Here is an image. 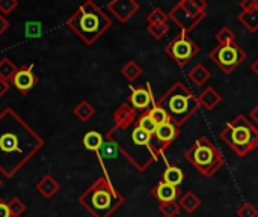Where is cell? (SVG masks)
<instances>
[{
    "label": "cell",
    "mask_w": 258,
    "mask_h": 217,
    "mask_svg": "<svg viewBox=\"0 0 258 217\" xmlns=\"http://www.w3.org/2000/svg\"><path fill=\"white\" fill-rule=\"evenodd\" d=\"M148 32L154 39H162L163 36L168 35L169 26L168 24H151V26H148Z\"/></svg>",
    "instance_id": "f546056e"
},
{
    "label": "cell",
    "mask_w": 258,
    "mask_h": 217,
    "mask_svg": "<svg viewBox=\"0 0 258 217\" xmlns=\"http://www.w3.org/2000/svg\"><path fill=\"white\" fill-rule=\"evenodd\" d=\"M209 57L225 73L231 74L234 69H237L243 60H246L248 54L239 44H230V45H218L209 53Z\"/></svg>",
    "instance_id": "30bf717a"
},
{
    "label": "cell",
    "mask_w": 258,
    "mask_h": 217,
    "mask_svg": "<svg viewBox=\"0 0 258 217\" xmlns=\"http://www.w3.org/2000/svg\"><path fill=\"white\" fill-rule=\"evenodd\" d=\"M68 23L88 44L97 41L112 24L110 18L92 2L85 3Z\"/></svg>",
    "instance_id": "8992f818"
},
{
    "label": "cell",
    "mask_w": 258,
    "mask_h": 217,
    "mask_svg": "<svg viewBox=\"0 0 258 217\" xmlns=\"http://www.w3.org/2000/svg\"><path fill=\"white\" fill-rule=\"evenodd\" d=\"M115 121L116 127L119 128H128L136 124L138 121V112L132 107V104H122L116 112H115Z\"/></svg>",
    "instance_id": "9a60e30c"
},
{
    "label": "cell",
    "mask_w": 258,
    "mask_h": 217,
    "mask_svg": "<svg viewBox=\"0 0 258 217\" xmlns=\"http://www.w3.org/2000/svg\"><path fill=\"white\" fill-rule=\"evenodd\" d=\"M215 38L218 41V45H230L236 42V35L230 27H222L221 30H218Z\"/></svg>",
    "instance_id": "cb8c5ba5"
},
{
    "label": "cell",
    "mask_w": 258,
    "mask_h": 217,
    "mask_svg": "<svg viewBox=\"0 0 258 217\" xmlns=\"http://www.w3.org/2000/svg\"><path fill=\"white\" fill-rule=\"evenodd\" d=\"M237 217H258V208L255 205H252L251 202H245L243 205H240L236 211Z\"/></svg>",
    "instance_id": "4dcf8cb0"
},
{
    "label": "cell",
    "mask_w": 258,
    "mask_h": 217,
    "mask_svg": "<svg viewBox=\"0 0 258 217\" xmlns=\"http://www.w3.org/2000/svg\"><path fill=\"white\" fill-rule=\"evenodd\" d=\"M249 119L254 125H258V104L249 112Z\"/></svg>",
    "instance_id": "1f68e13d"
},
{
    "label": "cell",
    "mask_w": 258,
    "mask_h": 217,
    "mask_svg": "<svg viewBox=\"0 0 258 217\" xmlns=\"http://www.w3.org/2000/svg\"><path fill=\"white\" fill-rule=\"evenodd\" d=\"M168 14L162 9V8H154L148 15H147V21H148V26L151 24H168Z\"/></svg>",
    "instance_id": "603a6c76"
},
{
    "label": "cell",
    "mask_w": 258,
    "mask_h": 217,
    "mask_svg": "<svg viewBox=\"0 0 258 217\" xmlns=\"http://www.w3.org/2000/svg\"><path fill=\"white\" fill-rule=\"evenodd\" d=\"M187 77H189V80H190L194 85L203 86V85H206V83L212 79V73L206 68V65H203V63H195V65L190 68Z\"/></svg>",
    "instance_id": "d6986e66"
},
{
    "label": "cell",
    "mask_w": 258,
    "mask_h": 217,
    "mask_svg": "<svg viewBox=\"0 0 258 217\" xmlns=\"http://www.w3.org/2000/svg\"><path fill=\"white\" fill-rule=\"evenodd\" d=\"M154 137L168 150L174 143V140L178 137V127H175L172 122H166V124L157 125Z\"/></svg>",
    "instance_id": "2e32d148"
},
{
    "label": "cell",
    "mask_w": 258,
    "mask_h": 217,
    "mask_svg": "<svg viewBox=\"0 0 258 217\" xmlns=\"http://www.w3.org/2000/svg\"><path fill=\"white\" fill-rule=\"evenodd\" d=\"M156 106L162 107L168 113L169 121L178 128L184 125L200 109L198 97H195L183 82H175L156 100Z\"/></svg>",
    "instance_id": "3957f363"
},
{
    "label": "cell",
    "mask_w": 258,
    "mask_h": 217,
    "mask_svg": "<svg viewBox=\"0 0 258 217\" xmlns=\"http://www.w3.org/2000/svg\"><path fill=\"white\" fill-rule=\"evenodd\" d=\"M130 104L136 112H142V113L150 110L156 104V101L153 100V92H151V88L148 83H147V86H139V88L132 89Z\"/></svg>",
    "instance_id": "8fae6325"
},
{
    "label": "cell",
    "mask_w": 258,
    "mask_h": 217,
    "mask_svg": "<svg viewBox=\"0 0 258 217\" xmlns=\"http://www.w3.org/2000/svg\"><path fill=\"white\" fill-rule=\"evenodd\" d=\"M198 103H200V107H203L206 110H213V109H216L222 103V97H221V94L215 88L207 86L198 95Z\"/></svg>",
    "instance_id": "e0dca14e"
},
{
    "label": "cell",
    "mask_w": 258,
    "mask_h": 217,
    "mask_svg": "<svg viewBox=\"0 0 258 217\" xmlns=\"http://www.w3.org/2000/svg\"><path fill=\"white\" fill-rule=\"evenodd\" d=\"M219 139L234 154L246 157L258 148V128L245 115H237L225 125Z\"/></svg>",
    "instance_id": "277c9868"
},
{
    "label": "cell",
    "mask_w": 258,
    "mask_h": 217,
    "mask_svg": "<svg viewBox=\"0 0 258 217\" xmlns=\"http://www.w3.org/2000/svg\"><path fill=\"white\" fill-rule=\"evenodd\" d=\"M116 133L121 134L119 139H115L113 142L118 145L119 151L127 157V160L139 171H147L151 165L156 163L157 157L150 148V140L153 134L142 130L138 124L132 125V130L128 128H119L115 127Z\"/></svg>",
    "instance_id": "7a4b0ae2"
},
{
    "label": "cell",
    "mask_w": 258,
    "mask_h": 217,
    "mask_svg": "<svg viewBox=\"0 0 258 217\" xmlns=\"http://www.w3.org/2000/svg\"><path fill=\"white\" fill-rule=\"evenodd\" d=\"M251 71H252L255 76H258V57L251 63Z\"/></svg>",
    "instance_id": "836d02e7"
},
{
    "label": "cell",
    "mask_w": 258,
    "mask_h": 217,
    "mask_svg": "<svg viewBox=\"0 0 258 217\" xmlns=\"http://www.w3.org/2000/svg\"><path fill=\"white\" fill-rule=\"evenodd\" d=\"M147 113L150 115V118H151L157 125H162V124L171 122V121H169L168 113H166L162 107H159V106H156V104H154L150 110H147Z\"/></svg>",
    "instance_id": "d4e9b609"
},
{
    "label": "cell",
    "mask_w": 258,
    "mask_h": 217,
    "mask_svg": "<svg viewBox=\"0 0 258 217\" xmlns=\"http://www.w3.org/2000/svg\"><path fill=\"white\" fill-rule=\"evenodd\" d=\"M165 53L178 66H186L200 53V45L195 44V41L189 36V33L180 32L177 36H174V39H171L166 44Z\"/></svg>",
    "instance_id": "9c48e42d"
},
{
    "label": "cell",
    "mask_w": 258,
    "mask_h": 217,
    "mask_svg": "<svg viewBox=\"0 0 258 217\" xmlns=\"http://www.w3.org/2000/svg\"><path fill=\"white\" fill-rule=\"evenodd\" d=\"M121 23L128 21L138 11H139V5L133 0H121V2H113L107 6Z\"/></svg>",
    "instance_id": "5bb4252c"
},
{
    "label": "cell",
    "mask_w": 258,
    "mask_h": 217,
    "mask_svg": "<svg viewBox=\"0 0 258 217\" xmlns=\"http://www.w3.org/2000/svg\"><path fill=\"white\" fill-rule=\"evenodd\" d=\"M100 151H101V156H103L104 159H115V157L118 156L119 148H118V145H116L112 139H109L107 142L103 143V147H101Z\"/></svg>",
    "instance_id": "83f0119b"
},
{
    "label": "cell",
    "mask_w": 258,
    "mask_h": 217,
    "mask_svg": "<svg viewBox=\"0 0 258 217\" xmlns=\"http://www.w3.org/2000/svg\"><path fill=\"white\" fill-rule=\"evenodd\" d=\"M141 73H142V69H141V66H139L136 62H128V63L122 68V74H124V77H127L128 80H136V79L141 76Z\"/></svg>",
    "instance_id": "f1b7e54d"
},
{
    "label": "cell",
    "mask_w": 258,
    "mask_h": 217,
    "mask_svg": "<svg viewBox=\"0 0 258 217\" xmlns=\"http://www.w3.org/2000/svg\"><path fill=\"white\" fill-rule=\"evenodd\" d=\"M237 20L252 33L258 32V0H242Z\"/></svg>",
    "instance_id": "7c38bea8"
},
{
    "label": "cell",
    "mask_w": 258,
    "mask_h": 217,
    "mask_svg": "<svg viewBox=\"0 0 258 217\" xmlns=\"http://www.w3.org/2000/svg\"><path fill=\"white\" fill-rule=\"evenodd\" d=\"M184 157L195 168L197 172L207 178L216 175L225 163L222 153L207 136L198 137L194 145L184 153Z\"/></svg>",
    "instance_id": "52a82bcc"
},
{
    "label": "cell",
    "mask_w": 258,
    "mask_h": 217,
    "mask_svg": "<svg viewBox=\"0 0 258 217\" xmlns=\"http://www.w3.org/2000/svg\"><path fill=\"white\" fill-rule=\"evenodd\" d=\"M178 205L181 210H184L186 213H194L201 207V199L194 193V192H186L180 196L178 199Z\"/></svg>",
    "instance_id": "44dd1931"
},
{
    "label": "cell",
    "mask_w": 258,
    "mask_h": 217,
    "mask_svg": "<svg viewBox=\"0 0 258 217\" xmlns=\"http://www.w3.org/2000/svg\"><path fill=\"white\" fill-rule=\"evenodd\" d=\"M42 147V140L15 112L6 109L0 115V171L15 175Z\"/></svg>",
    "instance_id": "6da1fadb"
},
{
    "label": "cell",
    "mask_w": 258,
    "mask_h": 217,
    "mask_svg": "<svg viewBox=\"0 0 258 217\" xmlns=\"http://www.w3.org/2000/svg\"><path fill=\"white\" fill-rule=\"evenodd\" d=\"M83 207L95 217H109L119 208L124 198L116 192L107 178H100L80 198Z\"/></svg>",
    "instance_id": "5b68a950"
},
{
    "label": "cell",
    "mask_w": 258,
    "mask_h": 217,
    "mask_svg": "<svg viewBox=\"0 0 258 217\" xmlns=\"http://www.w3.org/2000/svg\"><path fill=\"white\" fill-rule=\"evenodd\" d=\"M35 82H36V79H35V76L32 74L30 68H29V69H20V71H17L15 76H14V85H15L21 92L29 91V89L35 85Z\"/></svg>",
    "instance_id": "ffe728a7"
},
{
    "label": "cell",
    "mask_w": 258,
    "mask_h": 217,
    "mask_svg": "<svg viewBox=\"0 0 258 217\" xmlns=\"http://www.w3.org/2000/svg\"><path fill=\"white\" fill-rule=\"evenodd\" d=\"M180 205H178V201L175 202H163L159 205V211L162 213V216L165 217H177L178 211H180Z\"/></svg>",
    "instance_id": "4316f807"
},
{
    "label": "cell",
    "mask_w": 258,
    "mask_h": 217,
    "mask_svg": "<svg viewBox=\"0 0 258 217\" xmlns=\"http://www.w3.org/2000/svg\"><path fill=\"white\" fill-rule=\"evenodd\" d=\"M151 193H153V196H154L160 204H163V202H175V201H178L180 196L183 195V192L180 190V187L171 186V184L163 183V181L157 183V184L153 187Z\"/></svg>",
    "instance_id": "4fadbf2b"
},
{
    "label": "cell",
    "mask_w": 258,
    "mask_h": 217,
    "mask_svg": "<svg viewBox=\"0 0 258 217\" xmlns=\"http://www.w3.org/2000/svg\"><path fill=\"white\" fill-rule=\"evenodd\" d=\"M0 217H11L9 207L5 202H0Z\"/></svg>",
    "instance_id": "d6a6232c"
},
{
    "label": "cell",
    "mask_w": 258,
    "mask_h": 217,
    "mask_svg": "<svg viewBox=\"0 0 258 217\" xmlns=\"http://www.w3.org/2000/svg\"><path fill=\"white\" fill-rule=\"evenodd\" d=\"M136 124H138L142 130H145L147 133H150V134H154L156 130H157V124L150 118V115H148L147 112H144V113L138 118Z\"/></svg>",
    "instance_id": "484cf974"
},
{
    "label": "cell",
    "mask_w": 258,
    "mask_h": 217,
    "mask_svg": "<svg viewBox=\"0 0 258 217\" xmlns=\"http://www.w3.org/2000/svg\"><path fill=\"white\" fill-rule=\"evenodd\" d=\"M206 9L207 2L204 0H181L171 9L168 17L181 29V32L189 33L204 20Z\"/></svg>",
    "instance_id": "ba28073f"
},
{
    "label": "cell",
    "mask_w": 258,
    "mask_h": 217,
    "mask_svg": "<svg viewBox=\"0 0 258 217\" xmlns=\"http://www.w3.org/2000/svg\"><path fill=\"white\" fill-rule=\"evenodd\" d=\"M162 159H163V162H165V165H166V168H165V171H163V175H162V181H163V183H168V184H171V186H177V187H178V186L184 181V174H183V171H181L180 168H177V166L169 165V162L166 160L165 154L162 156Z\"/></svg>",
    "instance_id": "ac0fdd59"
},
{
    "label": "cell",
    "mask_w": 258,
    "mask_h": 217,
    "mask_svg": "<svg viewBox=\"0 0 258 217\" xmlns=\"http://www.w3.org/2000/svg\"><path fill=\"white\" fill-rule=\"evenodd\" d=\"M83 143H85V147H86L88 150H91V151H100L104 142H103V137H101L100 133H97V131H89V133L83 137Z\"/></svg>",
    "instance_id": "7402d4cb"
}]
</instances>
